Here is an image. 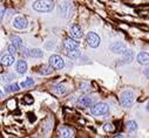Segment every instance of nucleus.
I'll return each mask as SVG.
<instances>
[{
    "label": "nucleus",
    "instance_id": "nucleus-6",
    "mask_svg": "<svg viewBox=\"0 0 149 138\" xmlns=\"http://www.w3.org/2000/svg\"><path fill=\"white\" fill-rule=\"evenodd\" d=\"M58 133L60 137H63V138H70V137H74V130L67 125H62L58 129Z\"/></svg>",
    "mask_w": 149,
    "mask_h": 138
},
{
    "label": "nucleus",
    "instance_id": "nucleus-26",
    "mask_svg": "<svg viewBox=\"0 0 149 138\" xmlns=\"http://www.w3.org/2000/svg\"><path fill=\"white\" fill-rule=\"evenodd\" d=\"M7 50H8V53L10 54H12V55H15L17 54V50H18V48L13 45V43H11V45H8V47H7Z\"/></svg>",
    "mask_w": 149,
    "mask_h": 138
},
{
    "label": "nucleus",
    "instance_id": "nucleus-13",
    "mask_svg": "<svg viewBox=\"0 0 149 138\" xmlns=\"http://www.w3.org/2000/svg\"><path fill=\"white\" fill-rule=\"evenodd\" d=\"M136 60H137V62H139L140 64H142V66H148V64H149V54L142 52V53H140V54L137 55Z\"/></svg>",
    "mask_w": 149,
    "mask_h": 138
},
{
    "label": "nucleus",
    "instance_id": "nucleus-21",
    "mask_svg": "<svg viewBox=\"0 0 149 138\" xmlns=\"http://www.w3.org/2000/svg\"><path fill=\"white\" fill-rule=\"evenodd\" d=\"M53 91H54L55 94H58V95L65 94V91H66V87H65L63 84H56V86L53 87Z\"/></svg>",
    "mask_w": 149,
    "mask_h": 138
},
{
    "label": "nucleus",
    "instance_id": "nucleus-11",
    "mask_svg": "<svg viewBox=\"0 0 149 138\" xmlns=\"http://www.w3.org/2000/svg\"><path fill=\"white\" fill-rule=\"evenodd\" d=\"M93 103V97L91 96H84L81 97L79 101H78V106L79 107H82V108H87V107H91Z\"/></svg>",
    "mask_w": 149,
    "mask_h": 138
},
{
    "label": "nucleus",
    "instance_id": "nucleus-12",
    "mask_svg": "<svg viewBox=\"0 0 149 138\" xmlns=\"http://www.w3.org/2000/svg\"><path fill=\"white\" fill-rule=\"evenodd\" d=\"M70 11H72V5H70L69 3H62V4L60 5V12L63 14V17L68 18V17L72 14Z\"/></svg>",
    "mask_w": 149,
    "mask_h": 138
},
{
    "label": "nucleus",
    "instance_id": "nucleus-17",
    "mask_svg": "<svg viewBox=\"0 0 149 138\" xmlns=\"http://www.w3.org/2000/svg\"><path fill=\"white\" fill-rule=\"evenodd\" d=\"M66 55L68 57H70V59H78L81 55V53H80L79 48H77V49H68V50H66Z\"/></svg>",
    "mask_w": 149,
    "mask_h": 138
},
{
    "label": "nucleus",
    "instance_id": "nucleus-30",
    "mask_svg": "<svg viewBox=\"0 0 149 138\" xmlns=\"http://www.w3.org/2000/svg\"><path fill=\"white\" fill-rule=\"evenodd\" d=\"M148 110H149V103H148Z\"/></svg>",
    "mask_w": 149,
    "mask_h": 138
},
{
    "label": "nucleus",
    "instance_id": "nucleus-23",
    "mask_svg": "<svg viewBox=\"0 0 149 138\" xmlns=\"http://www.w3.org/2000/svg\"><path fill=\"white\" fill-rule=\"evenodd\" d=\"M52 68H53V67H46V66H44V67L40 68L39 73L42 74V75H49V74H52V72H53Z\"/></svg>",
    "mask_w": 149,
    "mask_h": 138
},
{
    "label": "nucleus",
    "instance_id": "nucleus-24",
    "mask_svg": "<svg viewBox=\"0 0 149 138\" xmlns=\"http://www.w3.org/2000/svg\"><path fill=\"white\" fill-rule=\"evenodd\" d=\"M33 84H34V80L33 79H27V80H25L20 83V87L21 88H27V87H31Z\"/></svg>",
    "mask_w": 149,
    "mask_h": 138
},
{
    "label": "nucleus",
    "instance_id": "nucleus-8",
    "mask_svg": "<svg viewBox=\"0 0 149 138\" xmlns=\"http://www.w3.org/2000/svg\"><path fill=\"white\" fill-rule=\"evenodd\" d=\"M13 26H14L15 28H18V29H24V28H26V27H27V20H26V18H24V17H21V15L14 18V20H13Z\"/></svg>",
    "mask_w": 149,
    "mask_h": 138
},
{
    "label": "nucleus",
    "instance_id": "nucleus-10",
    "mask_svg": "<svg viewBox=\"0 0 149 138\" xmlns=\"http://www.w3.org/2000/svg\"><path fill=\"white\" fill-rule=\"evenodd\" d=\"M70 34H72V37L75 38V39H81L84 37L82 29H81V27L79 25H73L70 27Z\"/></svg>",
    "mask_w": 149,
    "mask_h": 138
},
{
    "label": "nucleus",
    "instance_id": "nucleus-1",
    "mask_svg": "<svg viewBox=\"0 0 149 138\" xmlns=\"http://www.w3.org/2000/svg\"><path fill=\"white\" fill-rule=\"evenodd\" d=\"M54 6L53 0H36L33 4V8L38 12H51Z\"/></svg>",
    "mask_w": 149,
    "mask_h": 138
},
{
    "label": "nucleus",
    "instance_id": "nucleus-27",
    "mask_svg": "<svg viewBox=\"0 0 149 138\" xmlns=\"http://www.w3.org/2000/svg\"><path fill=\"white\" fill-rule=\"evenodd\" d=\"M24 101H25V103H27V104H32V103L34 102V99H33V97H32L31 95L24 96Z\"/></svg>",
    "mask_w": 149,
    "mask_h": 138
},
{
    "label": "nucleus",
    "instance_id": "nucleus-3",
    "mask_svg": "<svg viewBox=\"0 0 149 138\" xmlns=\"http://www.w3.org/2000/svg\"><path fill=\"white\" fill-rule=\"evenodd\" d=\"M91 111L94 116H103L109 112V107L103 102H99V103H95L94 106H92Z\"/></svg>",
    "mask_w": 149,
    "mask_h": 138
},
{
    "label": "nucleus",
    "instance_id": "nucleus-14",
    "mask_svg": "<svg viewBox=\"0 0 149 138\" xmlns=\"http://www.w3.org/2000/svg\"><path fill=\"white\" fill-rule=\"evenodd\" d=\"M14 62V55L12 54H5L1 56V64L3 66H11Z\"/></svg>",
    "mask_w": 149,
    "mask_h": 138
},
{
    "label": "nucleus",
    "instance_id": "nucleus-28",
    "mask_svg": "<svg viewBox=\"0 0 149 138\" xmlns=\"http://www.w3.org/2000/svg\"><path fill=\"white\" fill-rule=\"evenodd\" d=\"M144 74H146V76L149 79V64H148V67L146 68V70H144Z\"/></svg>",
    "mask_w": 149,
    "mask_h": 138
},
{
    "label": "nucleus",
    "instance_id": "nucleus-4",
    "mask_svg": "<svg viewBox=\"0 0 149 138\" xmlns=\"http://www.w3.org/2000/svg\"><path fill=\"white\" fill-rule=\"evenodd\" d=\"M49 66L53 67L54 69H58V70H61L65 67V61L60 55H52L49 57Z\"/></svg>",
    "mask_w": 149,
    "mask_h": 138
},
{
    "label": "nucleus",
    "instance_id": "nucleus-22",
    "mask_svg": "<svg viewBox=\"0 0 149 138\" xmlns=\"http://www.w3.org/2000/svg\"><path fill=\"white\" fill-rule=\"evenodd\" d=\"M126 128H127V130H128V131L134 132V131H136V129H137V123H136V122H134V121H129V122H127Z\"/></svg>",
    "mask_w": 149,
    "mask_h": 138
},
{
    "label": "nucleus",
    "instance_id": "nucleus-2",
    "mask_svg": "<svg viewBox=\"0 0 149 138\" xmlns=\"http://www.w3.org/2000/svg\"><path fill=\"white\" fill-rule=\"evenodd\" d=\"M135 101V95L133 91H129V90H126L121 94L120 96V103L121 106L125 107V108H129L133 106V103Z\"/></svg>",
    "mask_w": 149,
    "mask_h": 138
},
{
    "label": "nucleus",
    "instance_id": "nucleus-18",
    "mask_svg": "<svg viewBox=\"0 0 149 138\" xmlns=\"http://www.w3.org/2000/svg\"><path fill=\"white\" fill-rule=\"evenodd\" d=\"M29 56L35 57V59H41L44 56V53L41 49L38 48H34V49H29Z\"/></svg>",
    "mask_w": 149,
    "mask_h": 138
},
{
    "label": "nucleus",
    "instance_id": "nucleus-29",
    "mask_svg": "<svg viewBox=\"0 0 149 138\" xmlns=\"http://www.w3.org/2000/svg\"><path fill=\"white\" fill-rule=\"evenodd\" d=\"M4 13H5V10H4V7L1 8V19L4 18Z\"/></svg>",
    "mask_w": 149,
    "mask_h": 138
},
{
    "label": "nucleus",
    "instance_id": "nucleus-7",
    "mask_svg": "<svg viewBox=\"0 0 149 138\" xmlns=\"http://www.w3.org/2000/svg\"><path fill=\"white\" fill-rule=\"evenodd\" d=\"M63 47H65L66 50H68V49H77V48L80 47V42L77 41L75 38H74V39L73 38H67L63 41Z\"/></svg>",
    "mask_w": 149,
    "mask_h": 138
},
{
    "label": "nucleus",
    "instance_id": "nucleus-25",
    "mask_svg": "<svg viewBox=\"0 0 149 138\" xmlns=\"http://www.w3.org/2000/svg\"><path fill=\"white\" fill-rule=\"evenodd\" d=\"M103 130L107 131V132H113V131H115V126H114V124H111V123H106L103 125Z\"/></svg>",
    "mask_w": 149,
    "mask_h": 138
},
{
    "label": "nucleus",
    "instance_id": "nucleus-19",
    "mask_svg": "<svg viewBox=\"0 0 149 138\" xmlns=\"http://www.w3.org/2000/svg\"><path fill=\"white\" fill-rule=\"evenodd\" d=\"M11 41H12V43H13L18 49H21V48H22L24 42H22V40H21L19 37H17V35H12V37H11Z\"/></svg>",
    "mask_w": 149,
    "mask_h": 138
},
{
    "label": "nucleus",
    "instance_id": "nucleus-9",
    "mask_svg": "<svg viewBox=\"0 0 149 138\" xmlns=\"http://www.w3.org/2000/svg\"><path fill=\"white\" fill-rule=\"evenodd\" d=\"M110 50L113 53H116V54H123L127 50V48L121 42H114V43H111V46H110Z\"/></svg>",
    "mask_w": 149,
    "mask_h": 138
},
{
    "label": "nucleus",
    "instance_id": "nucleus-16",
    "mask_svg": "<svg viewBox=\"0 0 149 138\" xmlns=\"http://www.w3.org/2000/svg\"><path fill=\"white\" fill-rule=\"evenodd\" d=\"M122 60H123V63H130L133 60H134V53L129 49H127L123 54H122Z\"/></svg>",
    "mask_w": 149,
    "mask_h": 138
},
{
    "label": "nucleus",
    "instance_id": "nucleus-15",
    "mask_svg": "<svg viewBox=\"0 0 149 138\" xmlns=\"http://www.w3.org/2000/svg\"><path fill=\"white\" fill-rule=\"evenodd\" d=\"M17 72L19 74H25L27 72V63L25 60H19L17 62Z\"/></svg>",
    "mask_w": 149,
    "mask_h": 138
},
{
    "label": "nucleus",
    "instance_id": "nucleus-20",
    "mask_svg": "<svg viewBox=\"0 0 149 138\" xmlns=\"http://www.w3.org/2000/svg\"><path fill=\"white\" fill-rule=\"evenodd\" d=\"M19 87H20L19 84H17V83H12V84H8L7 87H5V91H7V92H17V91L20 90Z\"/></svg>",
    "mask_w": 149,
    "mask_h": 138
},
{
    "label": "nucleus",
    "instance_id": "nucleus-5",
    "mask_svg": "<svg viewBox=\"0 0 149 138\" xmlns=\"http://www.w3.org/2000/svg\"><path fill=\"white\" fill-rule=\"evenodd\" d=\"M86 40H87L88 46L92 47V48H96V47H99V45H100V42H101L100 37L97 35L96 33H94V32L88 33V35H87V39H86Z\"/></svg>",
    "mask_w": 149,
    "mask_h": 138
}]
</instances>
